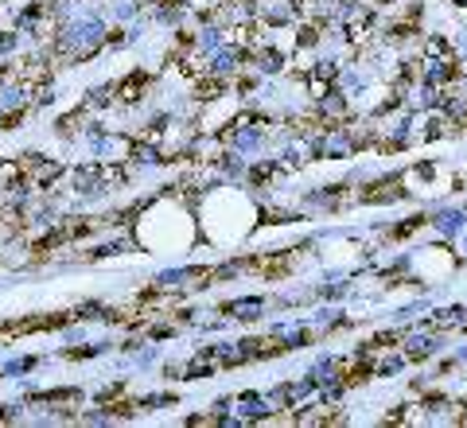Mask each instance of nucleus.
Returning a JSON list of instances; mask_svg holds the SVG:
<instances>
[{
    "label": "nucleus",
    "mask_w": 467,
    "mask_h": 428,
    "mask_svg": "<svg viewBox=\"0 0 467 428\" xmlns=\"http://www.w3.org/2000/svg\"><path fill=\"white\" fill-rule=\"evenodd\" d=\"M202 285L207 288V280H211V273L207 269H199V265H180V269H164V273H156V292H183L187 285Z\"/></svg>",
    "instance_id": "1"
},
{
    "label": "nucleus",
    "mask_w": 467,
    "mask_h": 428,
    "mask_svg": "<svg viewBox=\"0 0 467 428\" xmlns=\"http://www.w3.org/2000/svg\"><path fill=\"white\" fill-rule=\"evenodd\" d=\"M43 362H47V359H43V354H12V359L0 362V378H8V381L27 378V374H36Z\"/></svg>",
    "instance_id": "2"
},
{
    "label": "nucleus",
    "mask_w": 467,
    "mask_h": 428,
    "mask_svg": "<svg viewBox=\"0 0 467 428\" xmlns=\"http://www.w3.org/2000/svg\"><path fill=\"white\" fill-rule=\"evenodd\" d=\"M223 312H230L234 319H257L261 312H265V300L261 297H250V300H230Z\"/></svg>",
    "instance_id": "3"
},
{
    "label": "nucleus",
    "mask_w": 467,
    "mask_h": 428,
    "mask_svg": "<svg viewBox=\"0 0 467 428\" xmlns=\"http://www.w3.org/2000/svg\"><path fill=\"white\" fill-rule=\"evenodd\" d=\"M24 43H27V39H24L12 24H8V27H0V58H16V55L24 51Z\"/></svg>",
    "instance_id": "4"
},
{
    "label": "nucleus",
    "mask_w": 467,
    "mask_h": 428,
    "mask_svg": "<svg viewBox=\"0 0 467 428\" xmlns=\"http://www.w3.org/2000/svg\"><path fill=\"white\" fill-rule=\"evenodd\" d=\"M175 402H180V397H175V393H140L133 405H137L140 412H152V409H171Z\"/></svg>",
    "instance_id": "5"
},
{
    "label": "nucleus",
    "mask_w": 467,
    "mask_h": 428,
    "mask_svg": "<svg viewBox=\"0 0 467 428\" xmlns=\"http://www.w3.org/2000/svg\"><path fill=\"white\" fill-rule=\"evenodd\" d=\"M109 343H82V347H67L63 359H75V362H86V359H98V354H106Z\"/></svg>",
    "instance_id": "6"
},
{
    "label": "nucleus",
    "mask_w": 467,
    "mask_h": 428,
    "mask_svg": "<svg viewBox=\"0 0 467 428\" xmlns=\"http://www.w3.org/2000/svg\"><path fill=\"white\" fill-rule=\"evenodd\" d=\"M24 409H27V402H24V397H20V402H0V424L24 421Z\"/></svg>",
    "instance_id": "7"
},
{
    "label": "nucleus",
    "mask_w": 467,
    "mask_h": 428,
    "mask_svg": "<svg viewBox=\"0 0 467 428\" xmlns=\"http://www.w3.org/2000/svg\"><path fill=\"white\" fill-rule=\"evenodd\" d=\"M460 223H463V214H444V218H441V230H444V234H456Z\"/></svg>",
    "instance_id": "8"
},
{
    "label": "nucleus",
    "mask_w": 467,
    "mask_h": 428,
    "mask_svg": "<svg viewBox=\"0 0 467 428\" xmlns=\"http://www.w3.org/2000/svg\"><path fill=\"white\" fill-rule=\"evenodd\" d=\"M0 265H5V257H0Z\"/></svg>",
    "instance_id": "9"
}]
</instances>
